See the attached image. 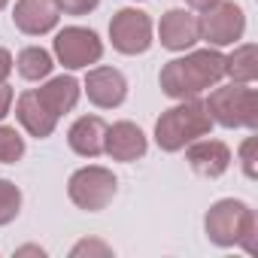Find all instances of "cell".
<instances>
[{"instance_id": "cell-27", "label": "cell", "mask_w": 258, "mask_h": 258, "mask_svg": "<svg viewBox=\"0 0 258 258\" xmlns=\"http://www.w3.org/2000/svg\"><path fill=\"white\" fill-rule=\"evenodd\" d=\"M16 255H19V258H22V255H40V258H43V255H46V249H40V246H19V249H16Z\"/></svg>"}, {"instance_id": "cell-6", "label": "cell", "mask_w": 258, "mask_h": 258, "mask_svg": "<svg viewBox=\"0 0 258 258\" xmlns=\"http://www.w3.org/2000/svg\"><path fill=\"white\" fill-rule=\"evenodd\" d=\"M52 49H55L58 64H64L67 70H82V67H91L103 58L100 37L91 28H79V25H70V28L58 31Z\"/></svg>"}, {"instance_id": "cell-19", "label": "cell", "mask_w": 258, "mask_h": 258, "mask_svg": "<svg viewBox=\"0 0 258 258\" xmlns=\"http://www.w3.org/2000/svg\"><path fill=\"white\" fill-rule=\"evenodd\" d=\"M25 158V137L10 124H0V164H16Z\"/></svg>"}, {"instance_id": "cell-10", "label": "cell", "mask_w": 258, "mask_h": 258, "mask_svg": "<svg viewBox=\"0 0 258 258\" xmlns=\"http://www.w3.org/2000/svg\"><path fill=\"white\" fill-rule=\"evenodd\" d=\"M158 40L170 52H188L201 40V22L188 10H167L158 22Z\"/></svg>"}, {"instance_id": "cell-7", "label": "cell", "mask_w": 258, "mask_h": 258, "mask_svg": "<svg viewBox=\"0 0 258 258\" xmlns=\"http://www.w3.org/2000/svg\"><path fill=\"white\" fill-rule=\"evenodd\" d=\"M198 22H201V40H207L216 49L234 46L237 40H243L246 31V16L234 0H219L216 7L204 10V16H198Z\"/></svg>"}, {"instance_id": "cell-14", "label": "cell", "mask_w": 258, "mask_h": 258, "mask_svg": "<svg viewBox=\"0 0 258 258\" xmlns=\"http://www.w3.org/2000/svg\"><path fill=\"white\" fill-rule=\"evenodd\" d=\"M103 140H106V121L100 115H79L67 131L70 149L76 155H82V158L103 155Z\"/></svg>"}, {"instance_id": "cell-21", "label": "cell", "mask_w": 258, "mask_h": 258, "mask_svg": "<svg viewBox=\"0 0 258 258\" xmlns=\"http://www.w3.org/2000/svg\"><path fill=\"white\" fill-rule=\"evenodd\" d=\"M240 164L249 179H258V137H246L240 146Z\"/></svg>"}, {"instance_id": "cell-24", "label": "cell", "mask_w": 258, "mask_h": 258, "mask_svg": "<svg viewBox=\"0 0 258 258\" xmlns=\"http://www.w3.org/2000/svg\"><path fill=\"white\" fill-rule=\"evenodd\" d=\"M10 106H13V88L7 82H0V121L10 115Z\"/></svg>"}, {"instance_id": "cell-20", "label": "cell", "mask_w": 258, "mask_h": 258, "mask_svg": "<svg viewBox=\"0 0 258 258\" xmlns=\"http://www.w3.org/2000/svg\"><path fill=\"white\" fill-rule=\"evenodd\" d=\"M22 213V191L16 182L0 179V228L16 222V216Z\"/></svg>"}, {"instance_id": "cell-8", "label": "cell", "mask_w": 258, "mask_h": 258, "mask_svg": "<svg viewBox=\"0 0 258 258\" xmlns=\"http://www.w3.org/2000/svg\"><path fill=\"white\" fill-rule=\"evenodd\" d=\"M109 40L121 55H143L152 46V19L134 7L118 10L109 22Z\"/></svg>"}, {"instance_id": "cell-3", "label": "cell", "mask_w": 258, "mask_h": 258, "mask_svg": "<svg viewBox=\"0 0 258 258\" xmlns=\"http://www.w3.org/2000/svg\"><path fill=\"white\" fill-rule=\"evenodd\" d=\"M204 231L210 237V243L228 249V246H240L243 252H255V237H258V219L255 210L243 201L234 198H222L216 201L207 216H204Z\"/></svg>"}, {"instance_id": "cell-5", "label": "cell", "mask_w": 258, "mask_h": 258, "mask_svg": "<svg viewBox=\"0 0 258 258\" xmlns=\"http://www.w3.org/2000/svg\"><path fill=\"white\" fill-rule=\"evenodd\" d=\"M118 191V179L109 167H100V164H88V167H79L70 182H67V195L70 201L85 210V213H100L112 204Z\"/></svg>"}, {"instance_id": "cell-16", "label": "cell", "mask_w": 258, "mask_h": 258, "mask_svg": "<svg viewBox=\"0 0 258 258\" xmlns=\"http://www.w3.org/2000/svg\"><path fill=\"white\" fill-rule=\"evenodd\" d=\"M79 94H82V85L73 76H55V79H49L46 85L37 88V97L43 100V106L58 118L79 103Z\"/></svg>"}, {"instance_id": "cell-13", "label": "cell", "mask_w": 258, "mask_h": 258, "mask_svg": "<svg viewBox=\"0 0 258 258\" xmlns=\"http://www.w3.org/2000/svg\"><path fill=\"white\" fill-rule=\"evenodd\" d=\"M185 161L191 164L195 173L207 176V179H219L228 167H231V149L222 140H195L185 146Z\"/></svg>"}, {"instance_id": "cell-11", "label": "cell", "mask_w": 258, "mask_h": 258, "mask_svg": "<svg viewBox=\"0 0 258 258\" xmlns=\"http://www.w3.org/2000/svg\"><path fill=\"white\" fill-rule=\"evenodd\" d=\"M149 149L146 143V134L134 121H115V124H106V140H103V152L112 158V161H124L131 164L137 158H143Z\"/></svg>"}, {"instance_id": "cell-1", "label": "cell", "mask_w": 258, "mask_h": 258, "mask_svg": "<svg viewBox=\"0 0 258 258\" xmlns=\"http://www.w3.org/2000/svg\"><path fill=\"white\" fill-rule=\"evenodd\" d=\"M225 79V55L210 46V49H195L185 58H173L161 67V91L173 100L198 97L201 91L219 85Z\"/></svg>"}, {"instance_id": "cell-17", "label": "cell", "mask_w": 258, "mask_h": 258, "mask_svg": "<svg viewBox=\"0 0 258 258\" xmlns=\"http://www.w3.org/2000/svg\"><path fill=\"white\" fill-rule=\"evenodd\" d=\"M225 76L231 82H243V85H252L258 79V49H255V43H243L231 55H225Z\"/></svg>"}, {"instance_id": "cell-26", "label": "cell", "mask_w": 258, "mask_h": 258, "mask_svg": "<svg viewBox=\"0 0 258 258\" xmlns=\"http://www.w3.org/2000/svg\"><path fill=\"white\" fill-rule=\"evenodd\" d=\"M185 4L191 7V10H198V13H204V10H210V7H216L219 0H185Z\"/></svg>"}, {"instance_id": "cell-18", "label": "cell", "mask_w": 258, "mask_h": 258, "mask_svg": "<svg viewBox=\"0 0 258 258\" xmlns=\"http://www.w3.org/2000/svg\"><path fill=\"white\" fill-rule=\"evenodd\" d=\"M16 67H19L22 79H28V82H40V79H46V76L52 73L55 61H52V55H49L46 49H40V46H28V49L19 52Z\"/></svg>"}, {"instance_id": "cell-28", "label": "cell", "mask_w": 258, "mask_h": 258, "mask_svg": "<svg viewBox=\"0 0 258 258\" xmlns=\"http://www.w3.org/2000/svg\"><path fill=\"white\" fill-rule=\"evenodd\" d=\"M7 4H10V0H0V10H7Z\"/></svg>"}, {"instance_id": "cell-22", "label": "cell", "mask_w": 258, "mask_h": 258, "mask_svg": "<svg viewBox=\"0 0 258 258\" xmlns=\"http://www.w3.org/2000/svg\"><path fill=\"white\" fill-rule=\"evenodd\" d=\"M109 258L112 255V249L106 246V243H100V240H79L73 249H70V258Z\"/></svg>"}, {"instance_id": "cell-25", "label": "cell", "mask_w": 258, "mask_h": 258, "mask_svg": "<svg viewBox=\"0 0 258 258\" xmlns=\"http://www.w3.org/2000/svg\"><path fill=\"white\" fill-rule=\"evenodd\" d=\"M13 55L7 52V49H0V82H7L10 79V73H13Z\"/></svg>"}, {"instance_id": "cell-15", "label": "cell", "mask_w": 258, "mask_h": 258, "mask_svg": "<svg viewBox=\"0 0 258 258\" xmlns=\"http://www.w3.org/2000/svg\"><path fill=\"white\" fill-rule=\"evenodd\" d=\"M16 118L25 131L37 140H46L55 134V124H58V115H52L43 100L37 97V91H25L19 94V103H16Z\"/></svg>"}, {"instance_id": "cell-12", "label": "cell", "mask_w": 258, "mask_h": 258, "mask_svg": "<svg viewBox=\"0 0 258 258\" xmlns=\"http://www.w3.org/2000/svg\"><path fill=\"white\" fill-rule=\"evenodd\" d=\"M58 19H61V10L55 0H16L13 22L28 37H43V34L55 31Z\"/></svg>"}, {"instance_id": "cell-4", "label": "cell", "mask_w": 258, "mask_h": 258, "mask_svg": "<svg viewBox=\"0 0 258 258\" xmlns=\"http://www.w3.org/2000/svg\"><path fill=\"white\" fill-rule=\"evenodd\" d=\"M213 124L222 127H258V91L252 85L243 82H231V85H213L210 97L204 100Z\"/></svg>"}, {"instance_id": "cell-23", "label": "cell", "mask_w": 258, "mask_h": 258, "mask_svg": "<svg viewBox=\"0 0 258 258\" xmlns=\"http://www.w3.org/2000/svg\"><path fill=\"white\" fill-rule=\"evenodd\" d=\"M55 4L64 16H88V13L97 10L100 0H55Z\"/></svg>"}, {"instance_id": "cell-2", "label": "cell", "mask_w": 258, "mask_h": 258, "mask_svg": "<svg viewBox=\"0 0 258 258\" xmlns=\"http://www.w3.org/2000/svg\"><path fill=\"white\" fill-rule=\"evenodd\" d=\"M213 118L201 97H185L176 106L164 109L155 121V143L161 152H182L188 143L210 137Z\"/></svg>"}, {"instance_id": "cell-9", "label": "cell", "mask_w": 258, "mask_h": 258, "mask_svg": "<svg viewBox=\"0 0 258 258\" xmlns=\"http://www.w3.org/2000/svg\"><path fill=\"white\" fill-rule=\"evenodd\" d=\"M85 94L100 109H115L127 97V79L115 67H91L85 73Z\"/></svg>"}]
</instances>
